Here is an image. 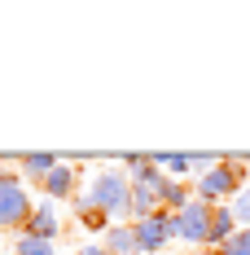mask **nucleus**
<instances>
[{
  "mask_svg": "<svg viewBox=\"0 0 250 255\" xmlns=\"http://www.w3.org/2000/svg\"><path fill=\"white\" fill-rule=\"evenodd\" d=\"M105 255H141V242H136V225L123 220V225H110L105 229Z\"/></svg>",
  "mask_w": 250,
  "mask_h": 255,
  "instance_id": "obj_6",
  "label": "nucleus"
},
{
  "mask_svg": "<svg viewBox=\"0 0 250 255\" xmlns=\"http://www.w3.org/2000/svg\"><path fill=\"white\" fill-rule=\"evenodd\" d=\"M13 255H57V247H53V242H40V238L18 233V238H13Z\"/></svg>",
  "mask_w": 250,
  "mask_h": 255,
  "instance_id": "obj_12",
  "label": "nucleus"
},
{
  "mask_svg": "<svg viewBox=\"0 0 250 255\" xmlns=\"http://www.w3.org/2000/svg\"><path fill=\"white\" fill-rule=\"evenodd\" d=\"M211 220H215V207L193 198L189 207L175 211V238L184 247H211Z\"/></svg>",
  "mask_w": 250,
  "mask_h": 255,
  "instance_id": "obj_3",
  "label": "nucleus"
},
{
  "mask_svg": "<svg viewBox=\"0 0 250 255\" xmlns=\"http://www.w3.org/2000/svg\"><path fill=\"white\" fill-rule=\"evenodd\" d=\"M154 158H158V167H163L171 180L193 176V163H189V154H154Z\"/></svg>",
  "mask_w": 250,
  "mask_h": 255,
  "instance_id": "obj_10",
  "label": "nucleus"
},
{
  "mask_svg": "<svg viewBox=\"0 0 250 255\" xmlns=\"http://www.w3.org/2000/svg\"><path fill=\"white\" fill-rule=\"evenodd\" d=\"M237 229H242V220H237L233 203H220V207H215V220H211V251H215V247H224Z\"/></svg>",
  "mask_w": 250,
  "mask_h": 255,
  "instance_id": "obj_8",
  "label": "nucleus"
},
{
  "mask_svg": "<svg viewBox=\"0 0 250 255\" xmlns=\"http://www.w3.org/2000/svg\"><path fill=\"white\" fill-rule=\"evenodd\" d=\"M136 225V242H141V255H158L167 242H175V211L158 207L145 220H132Z\"/></svg>",
  "mask_w": 250,
  "mask_h": 255,
  "instance_id": "obj_4",
  "label": "nucleus"
},
{
  "mask_svg": "<svg viewBox=\"0 0 250 255\" xmlns=\"http://www.w3.org/2000/svg\"><path fill=\"white\" fill-rule=\"evenodd\" d=\"M83 198H88L92 207H101V211H105L114 225L132 220V176H127V172H114V167L97 172Z\"/></svg>",
  "mask_w": 250,
  "mask_h": 255,
  "instance_id": "obj_1",
  "label": "nucleus"
},
{
  "mask_svg": "<svg viewBox=\"0 0 250 255\" xmlns=\"http://www.w3.org/2000/svg\"><path fill=\"white\" fill-rule=\"evenodd\" d=\"M75 185H79V172L71 163H57L49 176L40 180V194H44L49 203H71V198H75Z\"/></svg>",
  "mask_w": 250,
  "mask_h": 255,
  "instance_id": "obj_5",
  "label": "nucleus"
},
{
  "mask_svg": "<svg viewBox=\"0 0 250 255\" xmlns=\"http://www.w3.org/2000/svg\"><path fill=\"white\" fill-rule=\"evenodd\" d=\"M57 163H62L57 154H18V167H22L26 176L35 180V185H40V180L49 176V172H53V167H57Z\"/></svg>",
  "mask_w": 250,
  "mask_h": 255,
  "instance_id": "obj_9",
  "label": "nucleus"
},
{
  "mask_svg": "<svg viewBox=\"0 0 250 255\" xmlns=\"http://www.w3.org/2000/svg\"><path fill=\"white\" fill-rule=\"evenodd\" d=\"M31 194H26V185L13 172H4L0 167V229H26V220H31Z\"/></svg>",
  "mask_w": 250,
  "mask_h": 255,
  "instance_id": "obj_2",
  "label": "nucleus"
},
{
  "mask_svg": "<svg viewBox=\"0 0 250 255\" xmlns=\"http://www.w3.org/2000/svg\"><path fill=\"white\" fill-rule=\"evenodd\" d=\"M22 233H26V238H40V242H53V238L62 233V220H57V211L44 203V207H35V211H31V220H26Z\"/></svg>",
  "mask_w": 250,
  "mask_h": 255,
  "instance_id": "obj_7",
  "label": "nucleus"
},
{
  "mask_svg": "<svg viewBox=\"0 0 250 255\" xmlns=\"http://www.w3.org/2000/svg\"><path fill=\"white\" fill-rule=\"evenodd\" d=\"M75 211H79V225H88V229H110V225H114V220H110V216H105V211H101V207H92L88 203V198H79L75 203Z\"/></svg>",
  "mask_w": 250,
  "mask_h": 255,
  "instance_id": "obj_11",
  "label": "nucleus"
},
{
  "mask_svg": "<svg viewBox=\"0 0 250 255\" xmlns=\"http://www.w3.org/2000/svg\"><path fill=\"white\" fill-rule=\"evenodd\" d=\"M211 255H250V229H237L224 247H215Z\"/></svg>",
  "mask_w": 250,
  "mask_h": 255,
  "instance_id": "obj_13",
  "label": "nucleus"
},
{
  "mask_svg": "<svg viewBox=\"0 0 250 255\" xmlns=\"http://www.w3.org/2000/svg\"><path fill=\"white\" fill-rule=\"evenodd\" d=\"M233 211H237V220H242V229H250V180L242 185V194L233 198Z\"/></svg>",
  "mask_w": 250,
  "mask_h": 255,
  "instance_id": "obj_14",
  "label": "nucleus"
},
{
  "mask_svg": "<svg viewBox=\"0 0 250 255\" xmlns=\"http://www.w3.org/2000/svg\"><path fill=\"white\" fill-rule=\"evenodd\" d=\"M79 255H105V247H97V242H88V247H79Z\"/></svg>",
  "mask_w": 250,
  "mask_h": 255,
  "instance_id": "obj_15",
  "label": "nucleus"
}]
</instances>
